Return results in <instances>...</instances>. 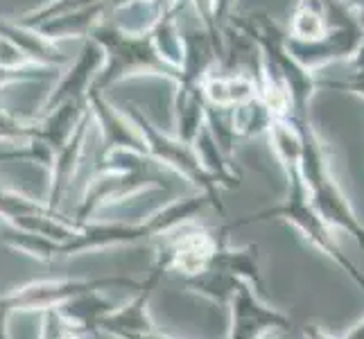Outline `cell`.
<instances>
[{"label": "cell", "mask_w": 364, "mask_h": 339, "mask_svg": "<svg viewBox=\"0 0 364 339\" xmlns=\"http://www.w3.org/2000/svg\"><path fill=\"white\" fill-rule=\"evenodd\" d=\"M287 118L292 120L301 138L299 174L308 188L312 206L319 210V215L333 229L348 233L364 249V226L355 217L344 190L335 179L331 166V149L319 138L315 124L310 120V113H290Z\"/></svg>", "instance_id": "obj_1"}, {"label": "cell", "mask_w": 364, "mask_h": 339, "mask_svg": "<svg viewBox=\"0 0 364 339\" xmlns=\"http://www.w3.org/2000/svg\"><path fill=\"white\" fill-rule=\"evenodd\" d=\"M206 206H213L210 199L204 193H197L188 199H177L168 204L154 215H149L143 222H86L80 224L75 235L68 242L61 244L59 258L80 256L86 251H97L107 247H122V244H138L147 240L166 235L168 231L177 229L181 224L193 222L197 215H202Z\"/></svg>", "instance_id": "obj_2"}, {"label": "cell", "mask_w": 364, "mask_h": 339, "mask_svg": "<svg viewBox=\"0 0 364 339\" xmlns=\"http://www.w3.org/2000/svg\"><path fill=\"white\" fill-rule=\"evenodd\" d=\"M285 177H287V195L281 204L269 206L258 212H251V215H247L242 220H235L224 231L240 229V226H247V224L272 222V220H281V222L292 224L310 244H315L321 254H326L337 267L346 271L348 279L364 292L362 269L344 254L340 242H337V237L333 235V226L319 215V210L315 206H312V199L308 195V188H306L304 179H301L299 168H285Z\"/></svg>", "instance_id": "obj_3"}, {"label": "cell", "mask_w": 364, "mask_h": 339, "mask_svg": "<svg viewBox=\"0 0 364 339\" xmlns=\"http://www.w3.org/2000/svg\"><path fill=\"white\" fill-rule=\"evenodd\" d=\"M89 39H93L105 50V66L97 72L89 95H105L109 86L129 77H138V75H159V77H168L172 82L177 77V70L159 55L147 30H127L120 23L105 18L95 25Z\"/></svg>", "instance_id": "obj_4"}, {"label": "cell", "mask_w": 364, "mask_h": 339, "mask_svg": "<svg viewBox=\"0 0 364 339\" xmlns=\"http://www.w3.org/2000/svg\"><path fill=\"white\" fill-rule=\"evenodd\" d=\"M122 111H124V116L132 120L136 131L141 134L147 156L154 163H161V166H166L177 174H181L186 181H191L199 193H204L210 199L213 206H215L220 212H224L222 199H220V185L204 170L202 161H199L193 145L179 141L177 136L161 131L156 124L145 116V111L141 107L127 104Z\"/></svg>", "instance_id": "obj_5"}, {"label": "cell", "mask_w": 364, "mask_h": 339, "mask_svg": "<svg viewBox=\"0 0 364 339\" xmlns=\"http://www.w3.org/2000/svg\"><path fill=\"white\" fill-rule=\"evenodd\" d=\"M152 158L149 156H134L124 168L95 172L93 181L86 185L82 202L75 208V224H86L91 215L100 208L116 206L127 202L129 197L159 188L161 181L152 172Z\"/></svg>", "instance_id": "obj_6"}, {"label": "cell", "mask_w": 364, "mask_h": 339, "mask_svg": "<svg viewBox=\"0 0 364 339\" xmlns=\"http://www.w3.org/2000/svg\"><path fill=\"white\" fill-rule=\"evenodd\" d=\"M193 222L181 224V233L156 237L159 242V254L156 260L161 262L168 271H177L183 279H191L195 274H202L213 267L218 251L227 244L224 237V229L210 231L202 229V226H191Z\"/></svg>", "instance_id": "obj_7"}, {"label": "cell", "mask_w": 364, "mask_h": 339, "mask_svg": "<svg viewBox=\"0 0 364 339\" xmlns=\"http://www.w3.org/2000/svg\"><path fill=\"white\" fill-rule=\"evenodd\" d=\"M227 308L231 310V328L227 339H258L267 337L269 333L290 335L292 330V319L279 308L262 303V298L247 283L237 285Z\"/></svg>", "instance_id": "obj_8"}, {"label": "cell", "mask_w": 364, "mask_h": 339, "mask_svg": "<svg viewBox=\"0 0 364 339\" xmlns=\"http://www.w3.org/2000/svg\"><path fill=\"white\" fill-rule=\"evenodd\" d=\"M362 25H350V28H335L321 34L319 39L301 41L292 39L285 32V43L290 55L301 66L317 72L323 66L335 64V61H350L358 53V45L362 41Z\"/></svg>", "instance_id": "obj_9"}, {"label": "cell", "mask_w": 364, "mask_h": 339, "mask_svg": "<svg viewBox=\"0 0 364 339\" xmlns=\"http://www.w3.org/2000/svg\"><path fill=\"white\" fill-rule=\"evenodd\" d=\"M105 66V50L100 48L93 39H84L82 50L70 59L68 64L61 68V77L57 80L55 89L48 93L43 102V113L57 109L59 104L66 102H77V99H86L93 89V82L97 72Z\"/></svg>", "instance_id": "obj_10"}, {"label": "cell", "mask_w": 364, "mask_h": 339, "mask_svg": "<svg viewBox=\"0 0 364 339\" xmlns=\"http://www.w3.org/2000/svg\"><path fill=\"white\" fill-rule=\"evenodd\" d=\"M168 274V269L161 265L159 260H154L152 269L145 276V281H141V287H138V294L134 296V301H129L124 308H114L109 315L97 323V330L109 333L114 337H124V335H141V333H152L154 321L149 317L147 306L154 296V290L159 287V283L163 281V276Z\"/></svg>", "instance_id": "obj_11"}, {"label": "cell", "mask_w": 364, "mask_h": 339, "mask_svg": "<svg viewBox=\"0 0 364 339\" xmlns=\"http://www.w3.org/2000/svg\"><path fill=\"white\" fill-rule=\"evenodd\" d=\"M91 124H93L91 111H86V116L80 120V124L75 127L68 141L53 154V161H50V166H48L50 183H48V197H46V206L50 210L61 212L59 208L70 193L73 179H75V174H77L80 161L84 156V147H86V141H89Z\"/></svg>", "instance_id": "obj_12"}, {"label": "cell", "mask_w": 364, "mask_h": 339, "mask_svg": "<svg viewBox=\"0 0 364 339\" xmlns=\"http://www.w3.org/2000/svg\"><path fill=\"white\" fill-rule=\"evenodd\" d=\"M89 99V111L91 118L97 124L100 136H102V147L100 154L105 152H136V154H147L141 134L136 131L132 120L124 116L122 109H116L105 95L93 93L86 97Z\"/></svg>", "instance_id": "obj_13"}, {"label": "cell", "mask_w": 364, "mask_h": 339, "mask_svg": "<svg viewBox=\"0 0 364 339\" xmlns=\"http://www.w3.org/2000/svg\"><path fill=\"white\" fill-rule=\"evenodd\" d=\"M0 36H5L7 41L14 43L21 55L34 66H48V68H64L73 57L64 55V50L59 48V43L46 39L43 34H39L32 28L16 21H0Z\"/></svg>", "instance_id": "obj_14"}, {"label": "cell", "mask_w": 364, "mask_h": 339, "mask_svg": "<svg viewBox=\"0 0 364 339\" xmlns=\"http://www.w3.org/2000/svg\"><path fill=\"white\" fill-rule=\"evenodd\" d=\"M105 16H111V0H102V3L68 11V14L50 18L41 23L39 28H32V30H36L39 34H43L46 39L55 43L64 39H89L93 28L97 23H102Z\"/></svg>", "instance_id": "obj_15"}, {"label": "cell", "mask_w": 364, "mask_h": 339, "mask_svg": "<svg viewBox=\"0 0 364 339\" xmlns=\"http://www.w3.org/2000/svg\"><path fill=\"white\" fill-rule=\"evenodd\" d=\"M202 93L204 99L213 107H237L251 99L254 95L260 93L258 89V80L249 72L240 70H220L215 68L208 77L202 82Z\"/></svg>", "instance_id": "obj_16"}, {"label": "cell", "mask_w": 364, "mask_h": 339, "mask_svg": "<svg viewBox=\"0 0 364 339\" xmlns=\"http://www.w3.org/2000/svg\"><path fill=\"white\" fill-rule=\"evenodd\" d=\"M172 122L174 136L179 141L193 145L195 138L206 127V99L202 86H174Z\"/></svg>", "instance_id": "obj_17"}, {"label": "cell", "mask_w": 364, "mask_h": 339, "mask_svg": "<svg viewBox=\"0 0 364 339\" xmlns=\"http://www.w3.org/2000/svg\"><path fill=\"white\" fill-rule=\"evenodd\" d=\"M116 306L107 301L100 290L82 292L66 298L55 310L77 330H97V323L102 321Z\"/></svg>", "instance_id": "obj_18"}, {"label": "cell", "mask_w": 364, "mask_h": 339, "mask_svg": "<svg viewBox=\"0 0 364 339\" xmlns=\"http://www.w3.org/2000/svg\"><path fill=\"white\" fill-rule=\"evenodd\" d=\"M213 267L224 269V271L233 274L235 279L245 281L258 296L265 294V283H262L260 260H258V244H247V247H237V249L224 244L218 251Z\"/></svg>", "instance_id": "obj_19"}, {"label": "cell", "mask_w": 364, "mask_h": 339, "mask_svg": "<svg viewBox=\"0 0 364 339\" xmlns=\"http://www.w3.org/2000/svg\"><path fill=\"white\" fill-rule=\"evenodd\" d=\"M193 149L197 152L199 161H202L204 170L220 185V190L222 188L224 190H235V188H240V172L233 168V163H231L233 158H229L222 152L220 145L215 143V138L210 136L208 127L199 131V136L193 143Z\"/></svg>", "instance_id": "obj_20"}, {"label": "cell", "mask_w": 364, "mask_h": 339, "mask_svg": "<svg viewBox=\"0 0 364 339\" xmlns=\"http://www.w3.org/2000/svg\"><path fill=\"white\" fill-rule=\"evenodd\" d=\"M231 116H233V127L237 138H258L269 134L272 122L276 120V113L272 107L265 102V97L260 93L254 95L247 102L231 107Z\"/></svg>", "instance_id": "obj_21"}, {"label": "cell", "mask_w": 364, "mask_h": 339, "mask_svg": "<svg viewBox=\"0 0 364 339\" xmlns=\"http://www.w3.org/2000/svg\"><path fill=\"white\" fill-rule=\"evenodd\" d=\"M186 287L195 294H202L206 296L213 303H220V306H229V301L233 298L237 285L245 283L240 279H235L233 274L218 269V267H210L202 274H195L191 279H183Z\"/></svg>", "instance_id": "obj_22"}, {"label": "cell", "mask_w": 364, "mask_h": 339, "mask_svg": "<svg viewBox=\"0 0 364 339\" xmlns=\"http://www.w3.org/2000/svg\"><path fill=\"white\" fill-rule=\"evenodd\" d=\"M285 32H287V36L301 39V41L319 39L321 34L328 32V25H326V9H323L321 0H299Z\"/></svg>", "instance_id": "obj_23"}, {"label": "cell", "mask_w": 364, "mask_h": 339, "mask_svg": "<svg viewBox=\"0 0 364 339\" xmlns=\"http://www.w3.org/2000/svg\"><path fill=\"white\" fill-rule=\"evenodd\" d=\"M0 240L14 251H21L25 256L36 258V260H46V262L59 258V249H61V244L50 240V237L36 235L30 231H23V229H14V226H9V231L0 235Z\"/></svg>", "instance_id": "obj_24"}, {"label": "cell", "mask_w": 364, "mask_h": 339, "mask_svg": "<svg viewBox=\"0 0 364 339\" xmlns=\"http://www.w3.org/2000/svg\"><path fill=\"white\" fill-rule=\"evenodd\" d=\"M269 141L276 156H279L283 170L285 168H299L301 156V138L290 118H276L269 127Z\"/></svg>", "instance_id": "obj_25"}, {"label": "cell", "mask_w": 364, "mask_h": 339, "mask_svg": "<svg viewBox=\"0 0 364 339\" xmlns=\"http://www.w3.org/2000/svg\"><path fill=\"white\" fill-rule=\"evenodd\" d=\"M41 212H55V210H50L46 202H36V199L28 195H21L16 190H9V188L0 185V217L7 224L25 215H41Z\"/></svg>", "instance_id": "obj_26"}, {"label": "cell", "mask_w": 364, "mask_h": 339, "mask_svg": "<svg viewBox=\"0 0 364 339\" xmlns=\"http://www.w3.org/2000/svg\"><path fill=\"white\" fill-rule=\"evenodd\" d=\"M95 3H102V0H48L46 5H41L39 9H32L28 14H23L21 18H16V23L25 25V28H39L41 23L57 18L61 14H68V11L89 7Z\"/></svg>", "instance_id": "obj_27"}, {"label": "cell", "mask_w": 364, "mask_h": 339, "mask_svg": "<svg viewBox=\"0 0 364 339\" xmlns=\"http://www.w3.org/2000/svg\"><path fill=\"white\" fill-rule=\"evenodd\" d=\"M41 339H82V337L75 325H70L55 308H50V310H43Z\"/></svg>", "instance_id": "obj_28"}, {"label": "cell", "mask_w": 364, "mask_h": 339, "mask_svg": "<svg viewBox=\"0 0 364 339\" xmlns=\"http://www.w3.org/2000/svg\"><path fill=\"white\" fill-rule=\"evenodd\" d=\"M25 66H34L28 59L21 55V50L7 41L5 36H0V68H25Z\"/></svg>", "instance_id": "obj_29"}, {"label": "cell", "mask_w": 364, "mask_h": 339, "mask_svg": "<svg viewBox=\"0 0 364 339\" xmlns=\"http://www.w3.org/2000/svg\"><path fill=\"white\" fill-rule=\"evenodd\" d=\"M233 7H235V0H215V25L222 32L229 16L233 14Z\"/></svg>", "instance_id": "obj_30"}, {"label": "cell", "mask_w": 364, "mask_h": 339, "mask_svg": "<svg viewBox=\"0 0 364 339\" xmlns=\"http://www.w3.org/2000/svg\"><path fill=\"white\" fill-rule=\"evenodd\" d=\"M304 337L306 339H337V337H333L331 333H326L321 325H315V323H308V325H304Z\"/></svg>", "instance_id": "obj_31"}, {"label": "cell", "mask_w": 364, "mask_h": 339, "mask_svg": "<svg viewBox=\"0 0 364 339\" xmlns=\"http://www.w3.org/2000/svg\"><path fill=\"white\" fill-rule=\"evenodd\" d=\"M9 315L0 308V339H9Z\"/></svg>", "instance_id": "obj_32"}, {"label": "cell", "mask_w": 364, "mask_h": 339, "mask_svg": "<svg viewBox=\"0 0 364 339\" xmlns=\"http://www.w3.org/2000/svg\"><path fill=\"white\" fill-rule=\"evenodd\" d=\"M120 339H172V337L161 335L159 330H152V333H141V335H124Z\"/></svg>", "instance_id": "obj_33"}, {"label": "cell", "mask_w": 364, "mask_h": 339, "mask_svg": "<svg viewBox=\"0 0 364 339\" xmlns=\"http://www.w3.org/2000/svg\"><path fill=\"white\" fill-rule=\"evenodd\" d=\"M350 61H353L355 70H364V34H362V41L358 45V53H355V57L350 59Z\"/></svg>", "instance_id": "obj_34"}, {"label": "cell", "mask_w": 364, "mask_h": 339, "mask_svg": "<svg viewBox=\"0 0 364 339\" xmlns=\"http://www.w3.org/2000/svg\"><path fill=\"white\" fill-rule=\"evenodd\" d=\"M344 339H364V319L360 323H355L353 328L344 335Z\"/></svg>", "instance_id": "obj_35"}, {"label": "cell", "mask_w": 364, "mask_h": 339, "mask_svg": "<svg viewBox=\"0 0 364 339\" xmlns=\"http://www.w3.org/2000/svg\"><path fill=\"white\" fill-rule=\"evenodd\" d=\"M346 3L350 5V9H355V11L364 9V0H346Z\"/></svg>", "instance_id": "obj_36"}, {"label": "cell", "mask_w": 364, "mask_h": 339, "mask_svg": "<svg viewBox=\"0 0 364 339\" xmlns=\"http://www.w3.org/2000/svg\"><path fill=\"white\" fill-rule=\"evenodd\" d=\"M358 21H360V25H362V30H364V9H360V11H358Z\"/></svg>", "instance_id": "obj_37"}, {"label": "cell", "mask_w": 364, "mask_h": 339, "mask_svg": "<svg viewBox=\"0 0 364 339\" xmlns=\"http://www.w3.org/2000/svg\"><path fill=\"white\" fill-rule=\"evenodd\" d=\"M276 339H287V333H281L279 337H276Z\"/></svg>", "instance_id": "obj_38"}, {"label": "cell", "mask_w": 364, "mask_h": 339, "mask_svg": "<svg viewBox=\"0 0 364 339\" xmlns=\"http://www.w3.org/2000/svg\"><path fill=\"white\" fill-rule=\"evenodd\" d=\"M258 339H267V337H258Z\"/></svg>", "instance_id": "obj_39"}]
</instances>
